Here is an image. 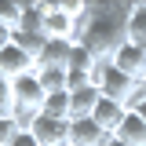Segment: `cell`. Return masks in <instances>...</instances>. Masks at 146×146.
<instances>
[{"label":"cell","instance_id":"cell-1","mask_svg":"<svg viewBox=\"0 0 146 146\" xmlns=\"http://www.w3.org/2000/svg\"><path fill=\"white\" fill-rule=\"evenodd\" d=\"M11 95H15V106L11 110H29V113H40L44 99H48V91L40 88V80H36V70L18 77V80H11Z\"/></svg>","mask_w":146,"mask_h":146},{"label":"cell","instance_id":"cell-2","mask_svg":"<svg viewBox=\"0 0 146 146\" xmlns=\"http://www.w3.org/2000/svg\"><path fill=\"white\" fill-rule=\"evenodd\" d=\"M113 66H117L121 73H128L131 80H143V77H146V48L124 40V44L113 51Z\"/></svg>","mask_w":146,"mask_h":146},{"label":"cell","instance_id":"cell-3","mask_svg":"<svg viewBox=\"0 0 146 146\" xmlns=\"http://www.w3.org/2000/svg\"><path fill=\"white\" fill-rule=\"evenodd\" d=\"M33 70H36V62L18 48L15 40L0 51V77L4 80H18V77H26V73H33Z\"/></svg>","mask_w":146,"mask_h":146},{"label":"cell","instance_id":"cell-4","mask_svg":"<svg viewBox=\"0 0 146 146\" xmlns=\"http://www.w3.org/2000/svg\"><path fill=\"white\" fill-rule=\"evenodd\" d=\"M33 139L40 146H66L70 143V121H58V117L40 113L36 124H33Z\"/></svg>","mask_w":146,"mask_h":146},{"label":"cell","instance_id":"cell-5","mask_svg":"<svg viewBox=\"0 0 146 146\" xmlns=\"http://www.w3.org/2000/svg\"><path fill=\"white\" fill-rule=\"evenodd\" d=\"M48 11H44V36L48 40H73V18L62 11L58 0H44Z\"/></svg>","mask_w":146,"mask_h":146},{"label":"cell","instance_id":"cell-6","mask_svg":"<svg viewBox=\"0 0 146 146\" xmlns=\"http://www.w3.org/2000/svg\"><path fill=\"white\" fill-rule=\"evenodd\" d=\"M113 135H106L102 128L95 124V117H80V121H70V143L73 146H106Z\"/></svg>","mask_w":146,"mask_h":146},{"label":"cell","instance_id":"cell-7","mask_svg":"<svg viewBox=\"0 0 146 146\" xmlns=\"http://www.w3.org/2000/svg\"><path fill=\"white\" fill-rule=\"evenodd\" d=\"M91 117H95V124L102 128L106 135H117V128L124 124L128 110H124V102H113V99H106V95H102V99H99V106H95V113H91Z\"/></svg>","mask_w":146,"mask_h":146},{"label":"cell","instance_id":"cell-8","mask_svg":"<svg viewBox=\"0 0 146 146\" xmlns=\"http://www.w3.org/2000/svg\"><path fill=\"white\" fill-rule=\"evenodd\" d=\"M139 80H131L128 73H121L117 66H110V73H106V80H102V95L106 99H113V102H128V95H131V88H135Z\"/></svg>","mask_w":146,"mask_h":146},{"label":"cell","instance_id":"cell-9","mask_svg":"<svg viewBox=\"0 0 146 146\" xmlns=\"http://www.w3.org/2000/svg\"><path fill=\"white\" fill-rule=\"evenodd\" d=\"M99 99H102V91L88 84V88L80 91H70V121H80V117H91L95 106H99Z\"/></svg>","mask_w":146,"mask_h":146},{"label":"cell","instance_id":"cell-10","mask_svg":"<svg viewBox=\"0 0 146 146\" xmlns=\"http://www.w3.org/2000/svg\"><path fill=\"white\" fill-rule=\"evenodd\" d=\"M70 55H73V40H48L44 51L36 58V66H58V70H70Z\"/></svg>","mask_w":146,"mask_h":146},{"label":"cell","instance_id":"cell-11","mask_svg":"<svg viewBox=\"0 0 146 146\" xmlns=\"http://www.w3.org/2000/svg\"><path fill=\"white\" fill-rule=\"evenodd\" d=\"M36 80H40V88L48 95L70 91V70H58V66H36Z\"/></svg>","mask_w":146,"mask_h":146},{"label":"cell","instance_id":"cell-12","mask_svg":"<svg viewBox=\"0 0 146 146\" xmlns=\"http://www.w3.org/2000/svg\"><path fill=\"white\" fill-rule=\"evenodd\" d=\"M117 139L124 146H146V121L139 117V113H128L124 124L117 128Z\"/></svg>","mask_w":146,"mask_h":146},{"label":"cell","instance_id":"cell-13","mask_svg":"<svg viewBox=\"0 0 146 146\" xmlns=\"http://www.w3.org/2000/svg\"><path fill=\"white\" fill-rule=\"evenodd\" d=\"M124 36L131 40V44L146 48V4H131V11H128V26H124Z\"/></svg>","mask_w":146,"mask_h":146},{"label":"cell","instance_id":"cell-14","mask_svg":"<svg viewBox=\"0 0 146 146\" xmlns=\"http://www.w3.org/2000/svg\"><path fill=\"white\" fill-rule=\"evenodd\" d=\"M15 44L36 62V58H40V51H44V44H48V36H44V33H26V29H15Z\"/></svg>","mask_w":146,"mask_h":146},{"label":"cell","instance_id":"cell-15","mask_svg":"<svg viewBox=\"0 0 146 146\" xmlns=\"http://www.w3.org/2000/svg\"><path fill=\"white\" fill-rule=\"evenodd\" d=\"M40 113H48V117H58V121H70V91H55V95H48Z\"/></svg>","mask_w":146,"mask_h":146},{"label":"cell","instance_id":"cell-16","mask_svg":"<svg viewBox=\"0 0 146 146\" xmlns=\"http://www.w3.org/2000/svg\"><path fill=\"white\" fill-rule=\"evenodd\" d=\"M0 26L7 29L22 26V0H0Z\"/></svg>","mask_w":146,"mask_h":146},{"label":"cell","instance_id":"cell-17","mask_svg":"<svg viewBox=\"0 0 146 146\" xmlns=\"http://www.w3.org/2000/svg\"><path fill=\"white\" fill-rule=\"evenodd\" d=\"M99 58L84 48V44H73V55H70V70H80V73H91V66H95Z\"/></svg>","mask_w":146,"mask_h":146},{"label":"cell","instance_id":"cell-18","mask_svg":"<svg viewBox=\"0 0 146 146\" xmlns=\"http://www.w3.org/2000/svg\"><path fill=\"white\" fill-rule=\"evenodd\" d=\"M11 106H15V95H11V80L0 77V117H11Z\"/></svg>","mask_w":146,"mask_h":146},{"label":"cell","instance_id":"cell-19","mask_svg":"<svg viewBox=\"0 0 146 146\" xmlns=\"http://www.w3.org/2000/svg\"><path fill=\"white\" fill-rule=\"evenodd\" d=\"M18 139V124L11 117H0V146H11Z\"/></svg>","mask_w":146,"mask_h":146},{"label":"cell","instance_id":"cell-20","mask_svg":"<svg viewBox=\"0 0 146 146\" xmlns=\"http://www.w3.org/2000/svg\"><path fill=\"white\" fill-rule=\"evenodd\" d=\"M11 146H40V143L33 139V131H18V139H15Z\"/></svg>","mask_w":146,"mask_h":146},{"label":"cell","instance_id":"cell-21","mask_svg":"<svg viewBox=\"0 0 146 146\" xmlns=\"http://www.w3.org/2000/svg\"><path fill=\"white\" fill-rule=\"evenodd\" d=\"M11 40H15V29H7V26H0V51H4V48H7Z\"/></svg>","mask_w":146,"mask_h":146},{"label":"cell","instance_id":"cell-22","mask_svg":"<svg viewBox=\"0 0 146 146\" xmlns=\"http://www.w3.org/2000/svg\"><path fill=\"white\" fill-rule=\"evenodd\" d=\"M106 146H124V143H121V139H117V135H113V139H110V143Z\"/></svg>","mask_w":146,"mask_h":146},{"label":"cell","instance_id":"cell-23","mask_svg":"<svg viewBox=\"0 0 146 146\" xmlns=\"http://www.w3.org/2000/svg\"><path fill=\"white\" fill-rule=\"evenodd\" d=\"M135 113H139V117H143V121H146V102H143V106H139V110H135Z\"/></svg>","mask_w":146,"mask_h":146},{"label":"cell","instance_id":"cell-24","mask_svg":"<svg viewBox=\"0 0 146 146\" xmlns=\"http://www.w3.org/2000/svg\"><path fill=\"white\" fill-rule=\"evenodd\" d=\"M66 146H73V143H66Z\"/></svg>","mask_w":146,"mask_h":146},{"label":"cell","instance_id":"cell-25","mask_svg":"<svg viewBox=\"0 0 146 146\" xmlns=\"http://www.w3.org/2000/svg\"><path fill=\"white\" fill-rule=\"evenodd\" d=\"M143 80H146V77H143Z\"/></svg>","mask_w":146,"mask_h":146}]
</instances>
